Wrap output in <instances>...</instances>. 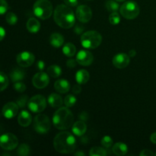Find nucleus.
I'll use <instances>...</instances> for the list:
<instances>
[{
	"label": "nucleus",
	"instance_id": "f257e3e1",
	"mask_svg": "<svg viewBox=\"0 0 156 156\" xmlns=\"http://www.w3.org/2000/svg\"><path fill=\"white\" fill-rule=\"evenodd\" d=\"M53 146L56 152L62 154H69L76 149V140L74 136L69 132H61L55 136Z\"/></svg>",
	"mask_w": 156,
	"mask_h": 156
},
{
	"label": "nucleus",
	"instance_id": "f03ea898",
	"mask_svg": "<svg viewBox=\"0 0 156 156\" xmlns=\"http://www.w3.org/2000/svg\"><path fill=\"white\" fill-rule=\"evenodd\" d=\"M55 22L64 29H69L76 22L73 11L67 5H59L54 10L53 16Z\"/></svg>",
	"mask_w": 156,
	"mask_h": 156
},
{
	"label": "nucleus",
	"instance_id": "7ed1b4c3",
	"mask_svg": "<svg viewBox=\"0 0 156 156\" xmlns=\"http://www.w3.org/2000/svg\"><path fill=\"white\" fill-rule=\"evenodd\" d=\"M73 113L67 108H60L55 112L53 117V123L58 129L64 130L71 127L73 123Z\"/></svg>",
	"mask_w": 156,
	"mask_h": 156
},
{
	"label": "nucleus",
	"instance_id": "20e7f679",
	"mask_svg": "<svg viewBox=\"0 0 156 156\" xmlns=\"http://www.w3.org/2000/svg\"><path fill=\"white\" fill-rule=\"evenodd\" d=\"M102 41V36L95 30L85 32L81 37V44L86 49H95L100 46Z\"/></svg>",
	"mask_w": 156,
	"mask_h": 156
},
{
	"label": "nucleus",
	"instance_id": "39448f33",
	"mask_svg": "<svg viewBox=\"0 0 156 156\" xmlns=\"http://www.w3.org/2000/svg\"><path fill=\"white\" fill-rule=\"evenodd\" d=\"M33 10L37 18L46 20L53 14V5L49 0H37L34 5Z\"/></svg>",
	"mask_w": 156,
	"mask_h": 156
},
{
	"label": "nucleus",
	"instance_id": "423d86ee",
	"mask_svg": "<svg viewBox=\"0 0 156 156\" xmlns=\"http://www.w3.org/2000/svg\"><path fill=\"white\" fill-rule=\"evenodd\" d=\"M120 12L122 16L126 19H134L140 15V6L136 2H126L120 7Z\"/></svg>",
	"mask_w": 156,
	"mask_h": 156
},
{
	"label": "nucleus",
	"instance_id": "0eeeda50",
	"mask_svg": "<svg viewBox=\"0 0 156 156\" xmlns=\"http://www.w3.org/2000/svg\"><path fill=\"white\" fill-rule=\"evenodd\" d=\"M51 126L49 117L45 114H37L34 119V128L40 134H45L49 132Z\"/></svg>",
	"mask_w": 156,
	"mask_h": 156
},
{
	"label": "nucleus",
	"instance_id": "6e6552de",
	"mask_svg": "<svg viewBox=\"0 0 156 156\" xmlns=\"http://www.w3.org/2000/svg\"><path fill=\"white\" fill-rule=\"evenodd\" d=\"M27 107L34 113H41L47 107V101L44 96L41 94L34 95L30 98L27 102Z\"/></svg>",
	"mask_w": 156,
	"mask_h": 156
},
{
	"label": "nucleus",
	"instance_id": "1a4fd4ad",
	"mask_svg": "<svg viewBox=\"0 0 156 156\" xmlns=\"http://www.w3.org/2000/svg\"><path fill=\"white\" fill-rule=\"evenodd\" d=\"M18 138L13 133H8L0 136V146L5 150H13L18 146Z\"/></svg>",
	"mask_w": 156,
	"mask_h": 156
},
{
	"label": "nucleus",
	"instance_id": "9d476101",
	"mask_svg": "<svg viewBox=\"0 0 156 156\" xmlns=\"http://www.w3.org/2000/svg\"><path fill=\"white\" fill-rule=\"evenodd\" d=\"M35 57L33 53L28 51H24L17 55L16 61L21 67H29L34 62Z\"/></svg>",
	"mask_w": 156,
	"mask_h": 156
},
{
	"label": "nucleus",
	"instance_id": "9b49d317",
	"mask_svg": "<svg viewBox=\"0 0 156 156\" xmlns=\"http://www.w3.org/2000/svg\"><path fill=\"white\" fill-rule=\"evenodd\" d=\"M76 18L79 21L87 23L91 19L92 12L91 8L85 5H81L76 9Z\"/></svg>",
	"mask_w": 156,
	"mask_h": 156
},
{
	"label": "nucleus",
	"instance_id": "f8f14e48",
	"mask_svg": "<svg viewBox=\"0 0 156 156\" xmlns=\"http://www.w3.org/2000/svg\"><path fill=\"white\" fill-rule=\"evenodd\" d=\"M50 79L48 75L44 72H39L34 76L32 79V83L35 88L38 89L44 88L48 85Z\"/></svg>",
	"mask_w": 156,
	"mask_h": 156
},
{
	"label": "nucleus",
	"instance_id": "ddd939ff",
	"mask_svg": "<svg viewBox=\"0 0 156 156\" xmlns=\"http://www.w3.org/2000/svg\"><path fill=\"white\" fill-rule=\"evenodd\" d=\"M94 60L92 53L87 50H80L76 55V61L81 66H88L91 65Z\"/></svg>",
	"mask_w": 156,
	"mask_h": 156
},
{
	"label": "nucleus",
	"instance_id": "4468645a",
	"mask_svg": "<svg viewBox=\"0 0 156 156\" xmlns=\"http://www.w3.org/2000/svg\"><path fill=\"white\" fill-rule=\"evenodd\" d=\"M18 105L15 102H8L3 106L2 113V115L7 119H12L18 114Z\"/></svg>",
	"mask_w": 156,
	"mask_h": 156
},
{
	"label": "nucleus",
	"instance_id": "2eb2a0df",
	"mask_svg": "<svg viewBox=\"0 0 156 156\" xmlns=\"http://www.w3.org/2000/svg\"><path fill=\"white\" fill-rule=\"evenodd\" d=\"M130 59L126 53H118L113 58V65L118 69H124L129 64Z\"/></svg>",
	"mask_w": 156,
	"mask_h": 156
},
{
	"label": "nucleus",
	"instance_id": "dca6fc26",
	"mask_svg": "<svg viewBox=\"0 0 156 156\" xmlns=\"http://www.w3.org/2000/svg\"><path fill=\"white\" fill-rule=\"evenodd\" d=\"M70 83L66 79H59L54 83V88L56 91L61 94H65L70 90Z\"/></svg>",
	"mask_w": 156,
	"mask_h": 156
},
{
	"label": "nucleus",
	"instance_id": "f3484780",
	"mask_svg": "<svg viewBox=\"0 0 156 156\" xmlns=\"http://www.w3.org/2000/svg\"><path fill=\"white\" fill-rule=\"evenodd\" d=\"M32 121V117L30 113L27 111H22L18 117V122L20 126L27 127Z\"/></svg>",
	"mask_w": 156,
	"mask_h": 156
},
{
	"label": "nucleus",
	"instance_id": "a211bd4d",
	"mask_svg": "<svg viewBox=\"0 0 156 156\" xmlns=\"http://www.w3.org/2000/svg\"><path fill=\"white\" fill-rule=\"evenodd\" d=\"M73 133L75 135L78 136H81L84 135L87 130V125L82 120H79V121L76 122L73 125V128H72Z\"/></svg>",
	"mask_w": 156,
	"mask_h": 156
},
{
	"label": "nucleus",
	"instance_id": "6ab92c4d",
	"mask_svg": "<svg viewBox=\"0 0 156 156\" xmlns=\"http://www.w3.org/2000/svg\"><path fill=\"white\" fill-rule=\"evenodd\" d=\"M48 103L52 108H60L64 102L59 94L52 93L48 98Z\"/></svg>",
	"mask_w": 156,
	"mask_h": 156
},
{
	"label": "nucleus",
	"instance_id": "aec40b11",
	"mask_svg": "<svg viewBox=\"0 0 156 156\" xmlns=\"http://www.w3.org/2000/svg\"><path fill=\"white\" fill-rule=\"evenodd\" d=\"M50 43L53 47L59 48L64 43V37L59 33H53L50 37Z\"/></svg>",
	"mask_w": 156,
	"mask_h": 156
},
{
	"label": "nucleus",
	"instance_id": "412c9836",
	"mask_svg": "<svg viewBox=\"0 0 156 156\" xmlns=\"http://www.w3.org/2000/svg\"><path fill=\"white\" fill-rule=\"evenodd\" d=\"M112 152L116 155L123 156L125 155L128 152V147L125 143H117L113 146Z\"/></svg>",
	"mask_w": 156,
	"mask_h": 156
},
{
	"label": "nucleus",
	"instance_id": "4be33fe9",
	"mask_svg": "<svg viewBox=\"0 0 156 156\" xmlns=\"http://www.w3.org/2000/svg\"><path fill=\"white\" fill-rule=\"evenodd\" d=\"M90 79V75L88 72L85 69H81L76 73V79L77 83L80 85L87 83Z\"/></svg>",
	"mask_w": 156,
	"mask_h": 156
},
{
	"label": "nucleus",
	"instance_id": "5701e85b",
	"mask_svg": "<svg viewBox=\"0 0 156 156\" xmlns=\"http://www.w3.org/2000/svg\"><path fill=\"white\" fill-rule=\"evenodd\" d=\"M26 27H27V30L30 33H37L39 31L40 28H41V24L36 18H30L27 21Z\"/></svg>",
	"mask_w": 156,
	"mask_h": 156
},
{
	"label": "nucleus",
	"instance_id": "b1692460",
	"mask_svg": "<svg viewBox=\"0 0 156 156\" xmlns=\"http://www.w3.org/2000/svg\"><path fill=\"white\" fill-rule=\"evenodd\" d=\"M26 76V73L24 70L20 69H15L12 70L10 73V78L13 82H19L23 80Z\"/></svg>",
	"mask_w": 156,
	"mask_h": 156
},
{
	"label": "nucleus",
	"instance_id": "393cba45",
	"mask_svg": "<svg viewBox=\"0 0 156 156\" xmlns=\"http://www.w3.org/2000/svg\"><path fill=\"white\" fill-rule=\"evenodd\" d=\"M76 52V47L72 43H67L64 45L63 48H62V53L64 55H66L68 57H72L75 55Z\"/></svg>",
	"mask_w": 156,
	"mask_h": 156
},
{
	"label": "nucleus",
	"instance_id": "a878e982",
	"mask_svg": "<svg viewBox=\"0 0 156 156\" xmlns=\"http://www.w3.org/2000/svg\"><path fill=\"white\" fill-rule=\"evenodd\" d=\"M47 73L52 78H58L62 74V69L57 65H51L47 69Z\"/></svg>",
	"mask_w": 156,
	"mask_h": 156
},
{
	"label": "nucleus",
	"instance_id": "bb28decb",
	"mask_svg": "<svg viewBox=\"0 0 156 156\" xmlns=\"http://www.w3.org/2000/svg\"><path fill=\"white\" fill-rule=\"evenodd\" d=\"M108 152L105 149L98 146H95L90 149L89 155L90 156H106Z\"/></svg>",
	"mask_w": 156,
	"mask_h": 156
},
{
	"label": "nucleus",
	"instance_id": "cd10ccee",
	"mask_svg": "<svg viewBox=\"0 0 156 156\" xmlns=\"http://www.w3.org/2000/svg\"><path fill=\"white\" fill-rule=\"evenodd\" d=\"M105 7H106V9L108 12H114L118 10L119 8H120V5L114 0H108L106 2V3H105Z\"/></svg>",
	"mask_w": 156,
	"mask_h": 156
},
{
	"label": "nucleus",
	"instance_id": "c85d7f7f",
	"mask_svg": "<svg viewBox=\"0 0 156 156\" xmlns=\"http://www.w3.org/2000/svg\"><path fill=\"white\" fill-rule=\"evenodd\" d=\"M9 81L8 76L4 73L0 72V92L6 89L9 86Z\"/></svg>",
	"mask_w": 156,
	"mask_h": 156
},
{
	"label": "nucleus",
	"instance_id": "c756f323",
	"mask_svg": "<svg viewBox=\"0 0 156 156\" xmlns=\"http://www.w3.org/2000/svg\"><path fill=\"white\" fill-rule=\"evenodd\" d=\"M17 153H18V155L21 156L28 155L29 153H30V147L28 146V145L25 144V143H22V144L18 146Z\"/></svg>",
	"mask_w": 156,
	"mask_h": 156
},
{
	"label": "nucleus",
	"instance_id": "7c9ffc66",
	"mask_svg": "<svg viewBox=\"0 0 156 156\" xmlns=\"http://www.w3.org/2000/svg\"><path fill=\"white\" fill-rule=\"evenodd\" d=\"M76 101H77V99H76V98L74 95L68 94L64 98V104H65V105L67 108H71V107L74 106L75 104L76 103Z\"/></svg>",
	"mask_w": 156,
	"mask_h": 156
},
{
	"label": "nucleus",
	"instance_id": "2f4dec72",
	"mask_svg": "<svg viewBox=\"0 0 156 156\" xmlns=\"http://www.w3.org/2000/svg\"><path fill=\"white\" fill-rule=\"evenodd\" d=\"M5 20L7 23L11 25H14L18 21V17L13 12H9L5 16Z\"/></svg>",
	"mask_w": 156,
	"mask_h": 156
},
{
	"label": "nucleus",
	"instance_id": "473e14b6",
	"mask_svg": "<svg viewBox=\"0 0 156 156\" xmlns=\"http://www.w3.org/2000/svg\"><path fill=\"white\" fill-rule=\"evenodd\" d=\"M109 21L113 25H117L120 21V16L117 12H112L109 16Z\"/></svg>",
	"mask_w": 156,
	"mask_h": 156
},
{
	"label": "nucleus",
	"instance_id": "72a5a7b5",
	"mask_svg": "<svg viewBox=\"0 0 156 156\" xmlns=\"http://www.w3.org/2000/svg\"><path fill=\"white\" fill-rule=\"evenodd\" d=\"M101 143L105 148H110L113 146V140L109 136H105L101 140Z\"/></svg>",
	"mask_w": 156,
	"mask_h": 156
},
{
	"label": "nucleus",
	"instance_id": "f704fd0d",
	"mask_svg": "<svg viewBox=\"0 0 156 156\" xmlns=\"http://www.w3.org/2000/svg\"><path fill=\"white\" fill-rule=\"evenodd\" d=\"M27 102H28V98H27V96L22 95L17 100V105H18L19 108H23L25 107V105H27Z\"/></svg>",
	"mask_w": 156,
	"mask_h": 156
},
{
	"label": "nucleus",
	"instance_id": "c9c22d12",
	"mask_svg": "<svg viewBox=\"0 0 156 156\" xmlns=\"http://www.w3.org/2000/svg\"><path fill=\"white\" fill-rule=\"evenodd\" d=\"M14 88L18 92H24L26 90V85L23 82H16L14 84Z\"/></svg>",
	"mask_w": 156,
	"mask_h": 156
},
{
	"label": "nucleus",
	"instance_id": "e433bc0d",
	"mask_svg": "<svg viewBox=\"0 0 156 156\" xmlns=\"http://www.w3.org/2000/svg\"><path fill=\"white\" fill-rule=\"evenodd\" d=\"M9 5L5 0H0V15H4L7 12Z\"/></svg>",
	"mask_w": 156,
	"mask_h": 156
},
{
	"label": "nucleus",
	"instance_id": "4c0bfd02",
	"mask_svg": "<svg viewBox=\"0 0 156 156\" xmlns=\"http://www.w3.org/2000/svg\"><path fill=\"white\" fill-rule=\"evenodd\" d=\"M63 1L66 5H67L68 6H70V7H75V6H77L78 2H79L78 0H63Z\"/></svg>",
	"mask_w": 156,
	"mask_h": 156
},
{
	"label": "nucleus",
	"instance_id": "58836bf2",
	"mask_svg": "<svg viewBox=\"0 0 156 156\" xmlns=\"http://www.w3.org/2000/svg\"><path fill=\"white\" fill-rule=\"evenodd\" d=\"M76 62H77V61L75 60V59H69L67 60L66 66L69 68H74V67L76 66Z\"/></svg>",
	"mask_w": 156,
	"mask_h": 156
},
{
	"label": "nucleus",
	"instance_id": "ea45409f",
	"mask_svg": "<svg viewBox=\"0 0 156 156\" xmlns=\"http://www.w3.org/2000/svg\"><path fill=\"white\" fill-rule=\"evenodd\" d=\"M81 91H82V88H81L80 86V84L78 83L77 85H75L73 87V92L74 93V94H79Z\"/></svg>",
	"mask_w": 156,
	"mask_h": 156
},
{
	"label": "nucleus",
	"instance_id": "a19ab883",
	"mask_svg": "<svg viewBox=\"0 0 156 156\" xmlns=\"http://www.w3.org/2000/svg\"><path fill=\"white\" fill-rule=\"evenodd\" d=\"M140 155L141 156H152L154 155V153L152 151L149 150V149H144V150L140 152Z\"/></svg>",
	"mask_w": 156,
	"mask_h": 156
},
{
	"label": "nucleus",
	"instance_id": "79ce46f5",
	"mask_svg": "<svg viewBox=\"0 0 156 156\" xmlns=\"http://www.w3.org/2000/svg\"><path fill=\"white\" fill-rule=\"evenodd\" d=\"M5 37V30L2 27L0 26V41H2Z\"/></svg>",
	"mask_w": 156,
	"mask_h": 156
},
{
	"label": "nucleus",
	"instance_id": "37998d69",
	"mask_svg": "<svg viewBox=\"0 0 156 156\" xmlns=\"http://www.w3.org/2000/svg\"><path fill=\"white\" fill-rule=\"evenodd\" d=\"M44 66H45V65H44V62L43 61H38L37 65V67L38 68V69L41 71V70L44 69Z\"/></svg>",
	"mask_w": 156,
	"mask_h": 156
},
{
	"label": "nucleus",
	"instance_id": "c03bdc74",
	"mask_svg": "<svg viewBox=\"0 0 156 156\" xmlns=\"http://www.w3.org/2000/svg\"><path fill=\"white\" fill-rule=\"evenodd\" d=\"M150 140L152 143L156 144V132L153 133L150 136Z\"/></svg>",
	"mask_w": 156,
	"mask_h": 156
},
{
	"label": "nucleus",
	"instance_id": "a18cd8bd",
	"mask_svg": "<svg viewBox=\"0 0 156 156\" xmlns=\"http://www.w3.org/2000/svg\"><path fill=\"white\" fill-rule=\"evenodd\" d=\"M136 50H131L129 52V57H133V56H136Z\"/></svg>",
	"mask_w": 156,
	"mask_h": 156
},
{
	"label": "nucleus",
	"instance_id": "49530a36",
	"mask_svg": "<svg viewBox=\"0 0 156 156\" xmlns=\"http://www.w3.org/2000/svg\"><path fill=\"white\" fill-rule=\"evenodd\" d=\"M75 155H76L84 156V155H85V154L84 153V152H76V153H75Z\"/></svg>",
	"mask_w": 156,
	"mask_h": 156
},
{
	"label": "nucleus",
	"instance_id": "de8ad7c7",
	"mask_svg": "<svg viewBox=\"0 0 156 156\" xmlns=\"http://www.w3.org/2000/svg\"><path fill=\"white\" fill-rule=\"evenodd\" d=\"M115 1H117V2H124V1H126V0H115Z\"/></svg>",
	"mask_w": 156,
	"mask_h": 156
},
{
	"label": "nucleus",
	"instance_id": "09e8293b",
	"mask_svg": "<svg viewBox=\"0 0 156 156\" xmlns=\"http://www.w3.org/2000/svg\"><path fill=\"white\" fill-rule=\"evenodd\" d=\"M155 155H156V153H155Z\"/></svg>",
	"mask_w": 156,
	"mask_h": 156
}]
</instances>
